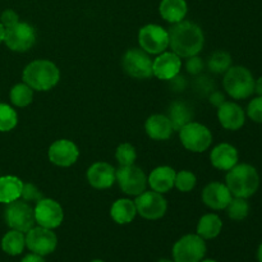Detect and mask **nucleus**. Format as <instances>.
I'll return each mask as SVG.
<instances>
[{
	"label": "nucleus",
	"mask_w": 262,
	"mask_h": 262,
	"mask_svg": "<svg viewBox=\"0 0 262 262\" xmlns=\"http://www.w3.org/2000/svg\"><path fill=\"white\" fill-rule=\"evenodd\" d=\"M169 32V46L179 58H191L204 49L205 36L201 27L191 20L174 23Z\"/></svg>",
	"instance_id": "f257e3e1"
},
{
	"label": "nucleus",
	"mask_w": 262,
	"mask_h": 262,
	"mask_svg": "<svg viewBox=\"0 0 262 262\" xmlns=\"http://www.w3.org/2000/svg\"><path fill=\"white\" fill-rule=\"evenodd\" d=\"M145 130L148 137L152 138V140L165 141L170 138L174 129L168 115L154 114L146 120Z\"/></svg>",
	"instance_id": "4be33fe9"
},
{
	"label": "nucleus",
	"mask_w": 262,
	"mask_h": 262,
	"mask_svg": "<svg viewBox=\"0 0 262 262\" xmlns=\"http://www.w3.org/2000/svg\"><path fill=\"white\" fill-rule=\"evenodd\" d=\"M186 68L189 74L196 76V74L201 73L202 69H204V61H202V59L199 58L197 55L191 56V58H188V60H187Z\"/></svg>",
	"instance_id": "e433bc0d"
},
{
	"label": "nucleus",
	"mask_w": 262,
	"mask_h": 262,
	"mask_svg": "<svg viewBox=\"0 0 262 262\" xmlns=\"http://www.w3.org/2000/svg\"><path fill=\"white\" fill-rule=\"evenodd\" d=\"M4 219L10 229L22 233H27L36 223L33 207L23 200H17L7 205Z\"/></svg>",
	"instance_id": "39448f33"
},
{
	"label": "nucleus",
	"mask_w": 262,
	"mask_h": 262,
	"mask_svg": "<svg viewBox=\"0 0 262 262\" xmlns=\"http://www.w3.org/2000/svg\"><path fill=\"white\" fill-rule=\"evenodd\" d=\"M182 68V60L173 51H164L152 60V76L163 81H170L178 76Z\"/></svg>",
	"instance_id": "dca6fc26"
},
{
	"label": "nucleus",
	"mask_w": 262,
	"mask_h": 262,
	"mask_svg": "<svg viewBox=\"0 0 262 262\" xmlns=\"http://www.w3.org/2000/svg\"><path fill=\"white\" fill-rule=\"evenodd\" d=\"M206 255V243L199 234H186L173 246L174 262H200Z\"/></svg>",
	"instance_id": "423d86ee"
},
{
	"label": "nucleus",
	"mask_w": 262,
	"mask_h": 262,
	"mask_svg": "<svg viewBox=\"0 0 262 262\" xmlns=\"http://www.w3.org/2000/svg\"><path fill=\"white\" fill-rule=\"evenodd\" d=\"M23 182L18 177H0V204L8 205L20 199Z\"/></svg>",
	"instance_id": "5701e85b"
},
{
	"label": "nucleus",
	"mask_w": 262,
	"mask_h": 262,
	"mask_svg": "<svg viewBox=\"0 0 262 262\" xmlns=\"http://www.w3.org/2000/svg\"><path fill=\"white\" fill-rule=\"evenodd\" d=\"M36 42V31L30 23L17 22L5 28L4 43L12 51L25 53L30 50Z\"/></svg>",
	"instance_id": "6e6552de"
},
{
	"label": "nucleus",
	"mask_w": 262,
	"mask_h": 262,
	"mask_svg": "<svg viewBox=\"0 0 262 262\" xmlns=\"http://www.w3.org/2000/svg\"><path fill=\"white\" fill-rule=\"evenodd\" d=\"M225 182L233 197L250 199L260 187V176L255 166L250 164H237L228 170Z\"/></svg>",
	"instance_id": "7ed1b4c3"
},
{
	"label": "nucleus",
	"mask_w": 262,
	"mask_h": 262,
	"mask_svg": "<svg viewBox=\"0 0 262 262\" xmlns=\"http://www.w3.org/2000/svg\"><path fill=\"white\" fill-rule=\"evenodd\" d=\"M17 22H19V17H18L17 13L12 9H5L4 12L2 13V15H0V23H2L5 28L15 25Z\"/></svg>",
	"instance_id": "4c0bfd02"
},
{
	"label": "nucleus",
	"mask_w": 262,
	"mask_h": 262,
	"mask_svg": "<svg viewBox=\"0 0 262 262\" xmlns=\"http://www.w3.org/2000/svg\"><path fill=\"white\" fill-rule=\"evenodd\" d=\"M117 182L120 189L129 196H138L146 191V186H147L146 174L135 164L120 166L117 170Z\"/></svg>",
	"instance_id": "ddd939ff"
},
{
	"label": "nucleus",
	"mask_w": 262,
	"mask_h": 262,
	"mask_svg": "<svg viewBox=\"0 0 262 262\" xmlns=\"http://www.w3.org/2000/svg\"><path fill=\"white\" fill-rule=\"evenodd\" d=\"M228 216L235 222L245 220L250 214V204L247 199H241V197H233L232 201L227 206Z\"/></svg>",
	"instance_id": "7c9ffc66"
},
{
	"label": "nucleus",
	"mask_w": 262,
	"mask_h": 262,
	"mask_svg": "<svg viewBox=\"0 0 262 262\" xmlns=\"http://www.w3.org/2000/svg\"><path fill=\"white\" fill-rule=\"evenodd\" d=\"M247 115L255 123L262 124V96L260 95L250 101L247 106Z\"/></svg>",
	"instance_id": "f704fd0d"
},
{
	"label": "nucleus",
	"mask_w": 262,
	"mask_h": 262,
	"mask_svg": "<svg viewBox=\"0 0 262 262\" xmlns=\"http://www.w3.org/2000/svg\"><path fill=\"white\" fill-rule=\"evenodd\" d=\"M217 119L225 129L238 130L245 125L246 113L235 102L224 101L217 107Z\"/></svg>",
	"instance_id": "6ab92c4d"
},
{
	"label": "nucleus",
	"mask_w": 262,
	"mask_h": 262,
	"mask_svg": "<svg viewBox=\"0 0 262 262\" xmlns=\"http://www.w3.org/2000/svg\"><path fill=\"white\" fill-rule=\"evenodd\" d=\"M18 124V114L10 105L0 102V132H9Z\"/></svg>",
	"instance_id": "2f4dec72"
},
{
	"label": "nucleus",
	"mask_w": 262,
	"mask_h": 262,
	"mask_svg": "<svg viewBox=\"0 0 262 262\" xmlns=\"http://www.w3.org/2000/svg\"><path fill=\"white\" fill-rule=\"evenodd\" d=\"M224 101H225V96L220 91H212L211 94H210V102H211L214 106L219 107Z\"/></svg>",
	"instance_id": "a19ab883"
},
{
	"label": "nucleus",
	"mask_w": 262,
	"mask_h": 262,
	"mask_svg": "<svg viewBox=\"0 0 262 262\" xmlns=\"http://www.w3.org/2000/svg\"><path fill=\"white\" fill-rule=\"evenodd\" d=\"M158 262H174V261H171V260H166V258H161V260H159Z\"/></svg>",
	"instance_id": "49530a36"
},
{
	"label": "nucleus",
	"mask_w": 262,
	"mask_h": 262,
	"mask_svg": "<svg viewBox=\"0 0 262 262\" xmlns=\"http://www.w3.org/2000/svg\"><path fill=\"white\" fill-rule=\"evenodd\" d=\"M49 160L56 166L68 168L77 161L79 150L74 142L69 140H58L49 147Z\"/></svg>",
	"instance_id": "2eb2a0df"
},
{
	"label": "nucleus",
	"mask_w": 262,
	"mask_h": 262,
	"mask_svg": "<svg viewBox=\"0 0 262 262\" xmlns=\"http://www.w3.org/2000/svg\"><path fill=\"white\" fill-rule=\"evenodd\" d=\"M35 220L40 227L55 229L63 223L64 212L60 204L53 199H41L33 209Z\"/></svg>",
	"instance_id": "4468645a"
},
{
	"label": "nucleus",
	"mask_w": 262,
	"mask_h": 262,
	"mask_svg": "<svg viewBox=\"0 0 262 262\" xmlns=\"http://www.w3.org/2000/svg\"><path fill=\"white\" fill-rule=\"evenodd\" d=\"M9 99L14 106L26 107L32 102L33 100V90L28 84L17 83L12 87L9 92Z\"/></svg>",
	"instance_id": "c85d7f7f"
},
{
	"label": "nucleus",
	"mask_w": 262,
	"mask_h": 262,
	"mask_svg": "<svg viewBox=\"0 0 262 262\" xmlns=\"http://www.w3.org/2000/svg\"><path fill=\"white\" fill-rule=\"evenodd\" d=\"M122 66L128 76L136 79H147L152 76V60L142 49H129L122 59Z\"/></svg>",
	"instance_id": "1a4fd4ad"
},
{
	"label": "nucleus",
	"mask_w": 262,
	"mask_h": 262,
	"mask_svg": "<svg viewBox=\"0 0 262 262\" xmlns=\"http://www.w3.org/2000/svg\"><path fill=\"white\" fill-rule=\"evenodd\" d=\"M90 262H105V261H102V260H99V258H97V260H92V261H90Z\"/></svg>",
	"instance_id": "09e8293b"
},
{
	"label": "nucleus",
	"mask_w": 262,
	"mask_h": 262,
	"mask_svg": "<svg viewBox=\"0 0 262 262\" xmlns=\"http://www.w3.org/2000/svg\"><path fill=\"white\" fill-rule=\"evenodd\" d=\"M207 67L212 73H225L232 67V56L227 51H215L210 55L209 60H207Z\"/></svg>",
	"instance_id": "c756f323"
},
{
	"label": "nucleus",
	"mask_w": 262,
	"mask_h": 262,
	"mask_svg": "<svg viewBox=\"0 0 262 262\" xmlns=\"http://www.w3.org/2000/svg\"><path fill=\"white\" fill-rule=\"evenodd\" d=\"M20 262H45L43 260V256L37 255V253H30V255H26L25 257L20 260Z\"/></svg>",
	"instance_id": "79ce46f5"
},
{
	"label": "nucleus",
	"mask_w": 262,
	"mask_h": 262,
	"mask_svg": "<svg viewBox=\"0 0 262 262\" xmlns=\"http://www.w3.org/2000/svg\"><path fill=\"white\" fill-rule=\"evenodd\" d=\"M212 86L214 83L211 82V79L206 76H202L199 77L196 81V90L202 95H206V94H211L212 92Z\"/></svg>",
	"instance_id": "58836bf2"
},
{
	"label": "nucleus",
	"mask_w": 262,
	"mask_h": 262,
	"mask_svg": "<svg viewBox=\"0 0 262 262\" xmlns=\"http://www.w3.org/2000/svg\"><path fill=\"white\" fill-rule=\"evenodd\" d=\"M4 37H5V27L0 23V43L4 42Z\"/></svg>",
	"instance_id": "c03bdc74"
},
{
	"label": "nucleus",
	"mask_w": 262,
	"mask_h": 262,
	"mask_svg": "<svg viewBox=\"0 0 262 262\" xmlns=\"http://www.w3.org/2000/svg\"><path fill=\"white\" fill-rule=\"evenodd\" d=\"M238 150L230 143H219L210 152V161L212 166L219 170L228 171L238 164Z\"/></svg>",
	"instance_id": "aec40b11"
},
{
	"label": "nucleus",
	"mask_w": 262,
	"mask_h": 262,
	"mask_svg": "<svg viewBox=\"0 0 262 262\" xmlns=\"http://www.w3.org/2000/svg\"><path fill=\"white\" fill-rule=\"evenodd\" d=\"M233 194L230 193L227 184L220 182H211L202 191V202L212 210H224L232 201Z\"/></svg>",
	"instance_id": "f3484780"
},
{
	"label": "nucleus",
	"mask_w": 262,
	"mask_h": 262,
	"mask_svg": "<svg viewBox=\"0 0 262 262\" xmlns=\"http://www.w3.org/2000/svg\"><path fill=\"white\" fill-rule=\"evenodd\" d=\"M257 260H258V262H262V243L257 250Z\"/></svg>",
	"instance_id": "a18cd8bd"
},
{
	"label": "nucleus",
	"mask_w": 262,
	"mask_h": 262,
	"mask_svg": "<svg viewBox=\"0 0 262 262\" xmlns=\"http://www.w3.org/2000/svg\"><path fill=\"white\" fill-rule=\"evenodd\" d=\"M20 199L26 202H37L41 199H43L42 193L40 192V189L32 183H23L22 188V194H20Z\"/></svg>",
	"instance_id": "c9c22d12"
},
{
	"label": "nucleus",
	"mask_w": 262,
	"mask_h": 262,
	"mask_svg": "<svg viewBox=\"0 0 262 262\" xmlns=\"http://www.w3.org/2000/svg\"><path fill=\"white\" fill-rule=\"evenodd\" d=\"M23 82L36 91L45 92L54 89L60 79L58 67L46 59H37L26 66L22 73Z\"/></svg>",
	"instance_id": "f03ea898"
},
{
	"label": "nucleus",
	"mask_w": 262,
	"mask_h": 262,
	"mask_svg": "<svg viewBox=\"0 0 262 262\" xmlns=\"http://www.w3.org/2000/svg\"><path fill=\"white\" fill-rule=\"evenodd\" d=\"M87 181L96 189L110 188L117 181V170L109 163L97 161L87 170Z\"/></svg>",
	"instance_id": "a211bd4d"
},
{
	"label": "nucleus",
	"mask_w": 262,
	"mask_h": 262,
	"mask_svg": "<svg viewBox=\"0 0 262 262\" xmlns=\"http://www.w3.org/2000/svg\"><path fill=\"white\" fill-rule=\"evenodd\" d=\"M255 82L256 79L253 78L250 69L242 66H235L230 67L224 73L223 86L232 99L243 100L253 95Z\"/></svg>",
	"instance_id": "20e7f679"
},
{
	"label": "nucleus",
	"mask_w": 262,
	"mask_h": 262,
	"mask_svg": "<svg viewBox=\"0 0 262 262\" xmlns=\"http://www.w3.org/2000/svg\"><path fill=\"white\" fill-rule=\"evenodd\" d=\"M135 200L137 214L147 220H158L165 215L168 204L164 196L155 191H145L136 196Z\"/></svg>",
	"instance_id": "f8f14e48"
},
{
	"label": "nucleus",
	"mask_w": 262,
	"mask_h": 262,
	"mask_svg": "<svg viewBox=\"0 0 262 262\" xmlns=\"http://www.w3.org/2000/svg\"><path fill=\"white\" fill-rule=\"evenodd\" d=\"M181 142L192 152H204L211 146L212 135L206 125L197 122H189L179 129Z\"/></svg>",
	"instance_id": "0eeeda50"
},
{
	"label": "nucleus",
	"mask_w": 262,
	"mask_h": 262,
	"mask_svg": "<svg viewBox=\"0 0 262 262\" xmlns=\"http://www.w3.org/2000/svg\"><path fill=\"white\" fill-rule=\"evenodd\" d=\"M138 43L147 54H161L169 46V32L159 25H146L138 32Z\"/></svg>",
	"instance_id": "9d476101"
},
{
	"label": "nucleus",
	"mask_w": 262,
	"mask_h": 262,
	"mask_svg": "<svg viewBox=\"0 0 262 262\" xmlns=\"http://www.w3.org/2000/svg\"><path fill=\"white\" fill-rule=\"evenodd\" d=\"M200 262H217V261H215V260H201Z\"/></svg>",
	"instance_id": "de8ad7c7"
},
{
	"label": "nucleus",
	"mask_w": 262,
	"mask_h": 262,
	"mask_svg": "<svg viewBox=\"0 0 262 262\" xmlns=\"http://www.w3.org/2000/svg\"><path fill=\"white\" fill-rule=\"evenodd\" d=\"M168 118L171 122L173 129L179 130L182 127H184L189 122H192L193 112H192V107L188 104H186L184 101H181V100H177V101L171 102V105L169 106Z\"/></svg>",
	"instance_id": "a878e982"
},
{
	"label": "nucleus",
	"mask_w": 262,
	"mask_h": 262,
	"mask_svg": "<svg viewBox=\"0 0 262 262\" xmlns=\"http://www.w3.org/2000/svg\"><path fill=\"white\" fill-rule=\"evenodd\" d=\"M137 215L135 201H130L128 199H119L112 205L110 209V216L117 224L124 225L129 224Z\"/></svg>",
	"instance_id": "393cba45"
},
{
	"label": "nucleus",
	"mask_w": 262,
	"mask_h": 262,
	"mask_svg": "<svg viewBox=\"0 0 262 262\" xmlns=\"http://www.w3.org/2000/svg\"><path fill=\"white\" fill-rule=\"evenodd\" d=\"M255 92L262 96V76L255 82Z\"/></svg>",
	"instance_id": "37998d69"
},
{
	"label": "nucleus",
	"mask_w": 262,
	"mask_h": 262,
	"mask_svg": "<svg viewBox=\"0 0 262 262\" xmlns=\"http://www.w3.org/2000/svg\"><path fill=\"white\" fill-rule=\"evenodd\" d=\"M115 159L120 166L133 165L136 163V159H137L136 148L130 143H122V145L118 146L117 151H115Z\"/></svg>",
	"instance_id": "473e14b6"
},
{
	"label": "nucleus",
	"mask_w": 262,
	"mask_h": 262,
	"mask_svg": "<svg viewBox=\"0 0 262 262\" xmlns=\"http://www.w3.org/2000/svg\"><path fill=\"white\" fill-rule=\"evenodd\" d=\"M26 247L25 233L18 230H9L5 233L2 239V250L9 256H18L23 252Z\"/></svg>",
	"instance_id": "cd10ccee"
},
{
	"label": "nucleus",
	"mask_w": 262,
	"mask_h": 262,
	"mask_svg": "<svg viewBox=\"0 0 262 262\" xmlns=\"http://www.w3.org/2000/svg\"><path fill=\"white\" fill-rule=\"evenodd\" d=\"M176 170L170 166H158L150 173L147 184L151 189L159 193H166L174 187L176 182Z\"/></svg>",
	"instance_id": "412c9836"
},
{
	"label": "nucleus",
	"mask_w": 262,
	"mask_h": 262,
	"mask_svg": "<svg viewBox=\"0 0 262 262\" xmlns=\"http://www.w3.org/2000/svg\"><path fill=\"white\" fill-rule=\"evenodd\" d=\"M58 246V237L53 229L43 227H33L26 233V247L33 253L48 256L55 251Z\"/></svg>",
	"instance_id": "9b49d317"
},
{
	"label": "nucleus",
	"mask_w": 262,
	"mask_h": 262,
	"mask_svg": "<svg viewBox=\"0 0 262 262\" xmlns=\"http://www.w3.org/2000/svg\"><path fill=\"white\" fill-rule=\"evenodd\" d=\"M223 222L216 214H206L201 216L197 224V234L202 239H214L222 233Z\"/></svg>",
	"instance_id": "bb28decb"
},
{
	"label": "nucleus",
	"mask_w": 262,
	"mask_h": 262,
	"mask_svg": "<svg viewBox=\"0 0 262 262\" xmlns=\"http://www.w3.org/2000/svg\"><path fill=\"white\" fill-rule=\"evenodd\" d=\"M197 178L192 171L189 170H182L176 174V182L174 186L179 189L181 192H189L196 187Z\"/></svg>",
	"instance_id": "72a5a7b5"
},
{
	"label": "nucleus",
	"mask_w": 262,
	"mask_h": 262,
	"mask_svg": "<svg viewBox=\"0 0 262 262\" xmlns=\"http://www.w3.org/2000/svg\"><path fill=\"white\" fill-rule=\"evenodd\" d=\"M159 12L166 22L174 25L184 19L188 12V7L186 0H161Z\"/></svg>",
	"instance_id": "b1692460"
},
{
	"label": "nucleus",
	"mask_w": 262,
	"mask_h": 262,
	"mask_svg": "<svg viewBox=\"0 0 262 262\" xmlns=\"http://www.w3.org/2000/svg\"><path fill=\"white\" fill-rule=\"evenodd\" d=\"M170 83H171V89L174 90V91H183L184 89H186V78H184L183 76H176L174 78L170 79Z\"/></svg>",
	"instance_id": "ea45409f"
}]
</instances>
